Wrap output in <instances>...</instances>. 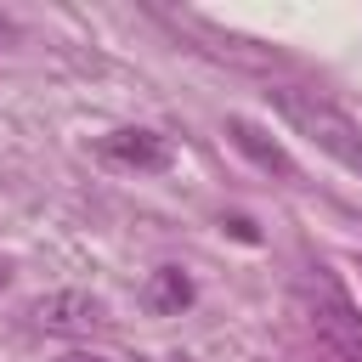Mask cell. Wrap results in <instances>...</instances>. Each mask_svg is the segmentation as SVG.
I'll use <instances>...</instances> for the list:
<instances>
[{"label":"cell","mask_w":362,"mask_h":362,"mask_svg":"<svg viewBox=\"0 0 362 362\" xmlns=\"http://www.w3.org/2000/svg\"><path fill=\"white\" fill-rule=\"evenodd\" d=\"M57 362H102V356H90V351H68V356H57Z\"/></svg>","instance_id":"cell-7"},{"label":"cell","mask_w":362,"mask_h":362,"mask_svg":"<svg viewBox=\"0 0 362 362\" xmlns=\"http://www.w3.org/2000/svg\"><path fill=\"white\" fill-rule=\"evenodd\" d=\"M0 283H6V266H0Z\"/></svg>","instance_id":"cell-8"},{"label":"cell","mask_w":362,"mask_h":362,"mask_svg":"<svg viewBox=\"0 0 362 362\" xmlns=\"http://www.w3.org/2000/svg\"><path fill=\"white\" fill-rule=\"evenodd\" d=\"M141 300H147V311H158V317H175V311H187V305H192V277H187L181 266H158V272L147 277Z\"/></svg>","instance_id":"cell-5"},{"label":"cell","mask_w":362,"mask_h":362,"mask_svg":"<svg viewBox=\"0 0 362 362\" xmlns=\"http://www.w3.org/2000/svg\"><path fill=\"white\" fill-rule=\"evenodd\" d=\"M311 322L322 328V339L345 356V362H362V311L339 294H317L311 300Z\"/></svg>","instance_id":"cell-2"},{"label":"cell","mask_w":362,"mask_h":362,"mask_svg":"<svg viewBox=\"0 0 362 362\" xmlns=\"http://www.w3.org/2000/svg\"><path fill=\"white\" fill-rule=\"evenodd\" d=\"M102 158H113L124 170H170V141L153 130H113V136H102Z\"/></svg>","instance_id":"cell-3"},{"label":"cell","mask_w":362,"mask_h":362,"mask_svg":"<svg viewBox=\"0 0 362 362\" xmlns=\"http://www.w3.org/2000/svg\"><path fill=\"white\" fill-rule=\"evenodd\" d=\"M34 317L45 328H90V322H102V305L85 300V294H51V300L34 305Z\"/></svg>","instance_id":"cell-6"},{"label":"cell","mask_w":362,"mask_h":362,"mask_svg":"<svg viewBox=\"0 0 362 362\" xmlns=\"http://www.w3.org/2000/svg\"><path fill=\"white\" fill-rule=\"evenodd\" d=\"M272 107H277L317 153H328V158H339L345 170L362 175V130H356L334 102H322V96H311V90H272Z\"/></svg>","instance_id":"cell-1"},{"label":"cell","mask_w":362,"mask_h":362,"mask_svg":"<svg viewBox=\"0 0 362 362\" xmlns=\"http://www.w3.org/2000/svg\"><path fill=\"white\" fill-rule=\"evenodd\" d=\"M226 130H232V141H238V153H249L260 170H277L283 181H294V158L260 130V124H249V119H226Z\"/></svg>","instance_id":"cell-4"},{"label":"cell","mask_w":362,"mask_h":362,"mask_svg":"<svg viewBox=\"0 0 362 362\" xmlns=\"http://www.w3.org/2000/svg\"><path fill=\"white\" fill-rule=\"evenodd\" d=\"M0 34H6V17H0Z\"/></svg>","instance_id":"cell-9"}]
</instances>
